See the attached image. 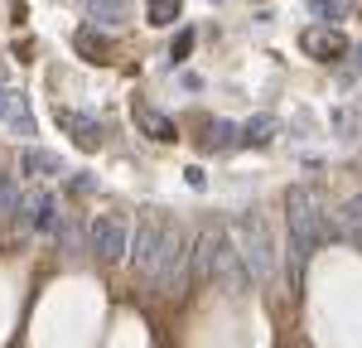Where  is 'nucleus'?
Returning a JSON list of instances; mask_svg holds the SVG:
<instances>
[{
    "label": "nucleus",
    "instance_id": "f257e3e1",
    "mask_svg": "<svg viewBox=\"0 0 362 348\" xmlns=\"http://www.w3.org/2000/svg\"><path fill=\"white\" fill-rule=\"evenodd\" d=\"M285 208H290V271H295V281H300L309 257H314L329 237H338V223H329L324 203L314 199L309 184H295V189L285 194Z\"/></svg>",
    "mask_w": 362,
    "mask_h": 348
},
{
    "label": "nucleus",
    "instance_id": "f03ea898",
    "mask_svg": "<svg viewBox=\"0 0 362 348\" xmlns=\"http://www.w3.org/2000/svg\"><path fill=\"white\" fill-rule=\"evenodd\" d=\"M189 257H194V271L203 276V281H218V286L237 290V295L251 286L247 266H242V252H237V242H232V232H227V228L203 232V237H198V247L189 252Z\"/></svg>",
    "mask_w": 362,
    "mask_h": 348
},
{
    "label": "nucleus",
    "instance_id": "7ed1b4c3",
    "mask_svg": "<svg viewBox=\"0 0 362 348\" xmlns=\"http://www.w3.org/2000/svg\"><path fill=\"white\" fill-rule=\"evenodd\" d=\"M237 252H242V266H247V276H256L261 286H271L276 281V247H271V232H266V223L256 218V213H247L242 223H237Z\"/></svg>",
    "mask_w": 362,
    "mask_h": 348
},
{
    "label": "nucleus",
    "instance_id": "20e7f679",
    "mask_svg": "<svg viewBox=\"0 0 362 348\" xmlns=\"http://www.w3.org/2000/svg\"><path fill=\"white\" fill-rule=\"evenodd\" d=\"M169 237H174V228L169 223H160V218H145L136 232H131V261H136L140 276H160V261H165L169 252Z\"/></svg>",
    "mask_w": 362,
    "mask_h": 348
},
{
    "label": "nucleus",
    "instance_id": "39448f33",
    "mask_svg": "<svg viewBox=\"0 0 362 348\" xmlns=\"http://www.w3.org/2000/svg\"><path fill=\"white\" fill-rule=\"evenodd\" d=\"M87 252L102 261V266H116V261L131 252V223L121 213H102L92 232H87Z\"/></svg>",
    "mask_w": 362,
    "mask_h": 348
},
{
    "label": "nucleus",
    "instance_id": "423d86ee",
    "mask_svg": "<svg viewBox=\"0 0 362 348\" xmlns=\"http://www.w3.org/2000/svg\"><path fill=\"white\" fill-rule=\"evenodd\" d=\"M15 213H20V218H25L34 232H54V228H58V203H54V194L20 199V203H15Z\"/></svg>",
    "mask_w": 362,
    "mask_h": 348
},
{
    "label": "nucleus",
    "instance_id": "0eeeda50",
    "mask_svg": "<svg viewBox=\"0 0 362 348\" xmlns=\"http://www.w3.org/2000/svg\"><path fill=\"white\" fill-rule=\"evenodd\" d=\"M300 44H305L309 58H338V54H348V39H343L334 25H329V29H305V39H300Z\"/></svg>",
    "mask_w": 362,
    "mask_h": 348
},
{
    "label": "nucleus",
    "instance_id": "6e6552de",
    "mask_svg": "<svg viewBox=\"0 0 362 348\" xmlns=\"http://www.w3.org/2000/svg\"><path fill=\"white\" fill-rule=\"evenodd\" d=\"M87 5V15L97 20V25H107V29H126L131 25V0H83Z\"/></svg>",
    "mask_w": 362,
    "mask_h": 348
},
{
    "label": "nucleus",
    "instance_id": "1a4fd4ad",
    "mask_svg": "<svg viewBox=\"0 0 362 348\" xmlns=\"http://www.w3.org/2000/svg\"><path fill=\"white\" fill-rule=\"evenodd\" d=\"M58 126H68V131L78 136V145H83V150H92V145H97V136H102V126H97L92 116H83V112H63V107H58Z\"/></svg>",
    "mask_w": 362,
    "mask_h": 348
},
{
    "label": "nucleus",
    "instance_id": "9d476101",
    "mask_svg": "<svg viewBox=\"0 0 362 348\" xmlns=\"http://www.w3.org/2000/svg\"><path fill=\"white\" fill-rule=\"evenodd\" d=\"M20 170L25 174H63V160L49 155V150H39V145H29V150H20Z\"/></svg>",
    "mask_w": 362,
    "mask_h": 348
},
{
    "label": "nucleus",
    "instance_id": "9b49d317",
    "mask_svg": "<svg viewBox=\"0 0 362 348\" xmlns=\"http://www.w3.org/2000/svg\"><path fill=\"white\" fill-rule=\"evenodd\" d=\"M242 145V126L237 121H213L208 126V150H237Z\"/></svg>",
    "mask_w": 362,
    "mask_h": 348
},
{
    "label": "nucleus",
    "instance_id": "f8f14e48",
    "mask_svg": "<svg viewBox=\"0 0 362 348\" xmlns=\"http://www.w3.org/2000/svg\"><path fill=\"white\" fill-rule=\"evenodd\" d=\"M271 136H276V116H266V112L242 126V145H271Z\"/></svg>",
    "mask_w": 362,
    "mask_h": 348
},
{
    "label": "nucleus",
    "instance_id": "ddd939ff",
    "mask_svg": "<svg viewBox=\"0 0 362 348\" xmlns=\"http://www.w3.org/2000/svg\"><path fill=\"white\" fill-rule=\"evenodd\" d=\"M136 121L145 126V131H150V136H155V141H174V121H169V116L150 112V107H140V112H136Z\"/></svg>",
    "mask_w": 362,
    "mask_h": 348
},
{
    "label": "nucleus",
    "instance_id": "4468645a",
    "mask_svg": "<svg viewBox=\"0 0 362 348\" xmlns=\"http://www.w3.org/2000/svg\"><path fill=\"white\" fill-rule=\"evenodd\" d=\"M5 121H10L20 136H34V116H29V107H25L20 92H10V112H5Z\"/></svg>",
    "mask_w": 362,
    "mask_h": 348
},
{
    "label": "nucleus",
    "instance_id": "2eb2a0df",
    "mask_svg": "<svg viewBox=\"0 0 362 348\" xmlns=\"http://www.w3.org/2000/svg\"><path fill=\"white\" fill-rule=\"evenodd\" d=\"M338 232H348L353 242H362V194L343 208V228H338Z\"/></svg>",
    "mask_w": 362,
    "mask_h": 348
},
{
    "label": "nucleus",
    "instance_id": "dca6fc26",
    "mask_svg": "<svg viewBox=\"0 0 362 348\" xmlns=\"http://www.w3.org/2000/svg\"><path fill=\"white\" fill-rule=\"evenodd\" d=\"M150 5V25H174L179 20V0H145Z\"/></svg>",
    "mask_w": 362,
    "mask_h": 348
},
{
    "label": "nucleus",
    "instance_id": "f3484780",
    "mask_svg": "<svg viewBox=\"0 0 362 348\" xmlns=\"http://www.w3.org/2000/svg\"><path fill=\"white\" fill-rule=\"evenodd\" d=\"M309 15H319L324 25H334L338 15H343V0H309Z\"/></svg>",
    "mask_w": 362,
    "mask_h": 348
},
{
    "label": "nucleus",
    "instance_id": "a211bd4d",
    "mask_svg": "<svg viewBox=\"0 0 362 348\" xmlns=\"http://www.w3.org/2000/svg\"><path fill=\"white\" fill-rule=\"evenodd\" d=\"M15 179H10V174H0V213H5V208H15Z\"/></svg>",
    "mask_w": 362,
    "mask_h": 348
},
{
    "label": "nucleus",
    "instance_id": "6ab92c4d",
    "mask_svg": "<svg viewBox=\"0 0 362 348\" xmlns=\"http://www.w3.org/2000/svg\"><path fill=\"white\" fill-rule=\"evenodd\" d=\"M189 49H194V29H184V34L174 39V58H189Z\"/></svg>",
    "mask_w": 362,
    "mask_h": 348
},
{
    "label": "nucleus",
    "instance_id": "aec40b11",
    "mask_svg": "<svg viewBox=\"0 0 362 348\" xmlns=\"http://www.w3.org/2000/svg\"><path fill=\"white\" fill-rule=\"evenodd\" d=\"M5 112H10V87H0V121H5Z\"/></svg>",
    "mask_w": 362,
    "mask_h": 348
}]
</instances>
